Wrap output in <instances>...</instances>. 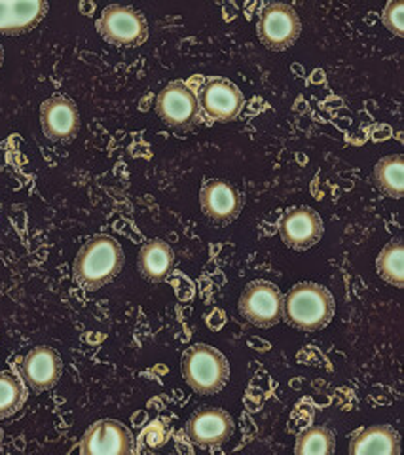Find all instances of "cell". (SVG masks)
Segmentation results:
<instances>
[{
	"mask_svg": "<svg viewBox=\"0 0 404 455\" xmlns=\"http://www.w3.org/2000/svg\"><path fill=\"white\" fill-rule=\"evenodd\" d=\"M124 251L110 235H95L85 243L75 259L72 274L84 289L97 291L120 274Z\"/></svg>",
	"mask_w": 404,
	"mask_h": 455,
	"instance_id": "6da1fadb",
	"label": "cell"
},
{
	"mask_svg": "<svg viewBox=\"0 0 404 455\" xmlns=\"http://www.w3.org/2000/svg\"><path fill=\"white\" fill-rule=\"evenodd\" d=\"M335 317V296L317 283H300L283 298V319L306 332L321 331Z\"/></svg>",
	"mask_w": 404,
	"mask_h": 455,
	"instance_id": "7a4b0ae2",
	"label": "cell"
},
{
	"mask_svg": "<svg viewBox=\"0 0 404 455\" xmlns=\"http://www.w3.org/2000/svg\"><path fill=\"white\" fill-rule=\"evenodd\" d=\"M181 368L186 383L199 395L219 393L230 379V364L224 355L206 344L186 349Z\"/></svg>",
	"mask_w": 404,
	"mask_h": 455,
	"instance_id": "3957f363",
	"label": "cell"
},
{
	"mask_svg": "<svg viewBox=\"0 0 404 455\" xmlns=\"http://www.w3.org/2000/svg\"><path fill=\"white\" fill-rule=\"evenodd\" d=\"M97 31L114 46H141L149 36V25L141 12L114 4L101 13Z\"/></svg>",
	"mask_w": 404,
	"mask_h": 455,
	"instance_id": "277c9868",
	"label": "cell"
},
{
	"mask_svg": "<svg viewBox=\"0 0 404 455\" xmlns=\"http://www.w3.org/2000/svg\"><path fill=\"white\" fill-rule=\"evenodd\" d=\"M283 294L278 284L255 281L239 298L241 315L255 326L270 329L283 321Z\"/></svg>",
	"mask_w": 404,
	"mask_h": 455,
	"instance_id": "5b68a950",
	"label": "cell"
},
{
	"mask_svg": "<svg viewBox=\"0 0 404 455\" xmlns=\"http://www.w3.org/2000/svg\"><path fill=\"white\" fill-rule=\"evenodd\" d=\"M258 36L273 52L291 48L300 36L302 21L293 6L283 3L268 4L258 20Z\"/></svg>",
	"mask_w": 404,
	"mask_h": 455,
	"instance_id": "8992f818",
	"label": "cell"
},
{
	"mask_svg": "<svg viewBox=\"0 0 404 455\" xmlns=\"http://www.w3.org/2000/svg\"><path fill=\"white\" fill-rule=\"evenodd\" d=\"M156 110L175 130H189L199 118L196 93L184 82H171L158 95Z\"/></svg>",
	"mask_w": 404,
	"mask_h": 455,
	"instance_id": "52a82bcc",
	"label": "cell"
},
{
	"mask_svg": "<svg viewBox=\"0 0 404 455\" xmlns=\"http://www.w3.org/2000/svg\"><path fill=\"white\" fill-rule=\"evenodd\" d=\"M135 451L133 436L125 425L114 419L93 423L80 443L84 455H127Z\"/></svg>",
	"mask_w": 404,
	"mask_h": 455,
	"instance_id": "ba28073f",
	"label": "cell"
},
{
	"mask_svg": "<svg viewBox=\"0 0 404 455\" xmlns=\"http://www.w3.org/2000/svg\"><path fill=\"white\" fill-rule=\"evenodd\" d=\"M63 372L61 355L50 346H36L21 361V379L36 393L52 389Z\"/></svg>",
	"mask_w": 404,
	"mask_h": 455,
	"instance_id": "9c48e42d",
	"label": "cell"
},
{
	"mask_svg": "<svg viewBox=\"0 0 404 455\" xmlns=\"http://www.w3.org/2000/svg\"><path fill=\"white\" fill-rule=\"evenodd\" d=\"M279 234L287 247L304 251L323 237V220L310 207H295L281 217Z\"/></svg>",
	"mask_w": 404,
	"mask_h": 455,
	"instance_id": "30bf717a",
	"label": "cell"
},
{
	"mask_svg": "<svg viewBox=\"0 0 404 455\" xmlns=\"http://www.w3.org/2000/svg\"><path fill=\"white\" fill-rule=\"evenodd\" d=\"M243 95L232 82L211 78L199 93V107L211 120L232 122L243 108Z\"/></svg>",
	"mask_w": 404,
	"mask_h": 455,
	"instance_id": "8fae6325",
	"label": "cell"
},
{
	"mask_svg": "<svg viewBox=\"0 0 404 455\" xmlns=\"http://www.w3.org/2000/svg\"><path fill=\"white\" fill-rule=\"evenodd\" d=\"M42 132L53 142H65L77 137L80 130V114L69 97L55 95L42 103L40 108Z\"/></svg>",
	"mask_w": 404,
	"mask_h": 455,
	"instance_id": "7c38bea8",
	"label": "cell"
},
{
	"mask_svg": "<svg viewBox=\"0 0 404 455\" xmlns=\"http://www.w3.org/2000/svg\"><path fill=\"white\" fill-rule=\"evenodd\" d=\"M186 433L194 444L214 448L234 435V419L221 408H204L190 418Z\"/></svg>",
	"mask_w": 404,
	"mask_h": 455,
	"instance_id": "4fadbf2b",
	"label": "cell"
},
{
	"mask_svg": "<svg viewBox=\"0 0 404 455\" xmlns=\"http://www.w3.org/2000/svg\"><path fill=\"white\" fill-rule=\"evenodd\" d=\"M199 202L206 217L221 224L236 220L243 207L241 194L226 180H207L201 188Z\"/></svg>",
	"mask_w": 404,
	"mask_h": 455,
	"instance_id": "5bb4252c",
	"label": "cell"
},
{
	"mask_svg": "<svg viewBox=\"0 0 404 455\" xmlns=\"http://www.w3.org/2000/svg\"><path fill=\"white\" fill-rule=\"evenodd\" d=\"M44 0H0V35L31 31L46 16Z\"/></svg>",
	"mask_w": 404,
	"mask_h": 455,
	"instance_id": "9a60e30c",
	"label": "cell"
},
{
	"mask_svg": "<svg viewBox=\"0 0 404 455\" xmlns=\"http://www.w3.org/2000/svg\"><path fill=\"white\" fill-rule=\"evenodd\" d=\"M351 455H399L400 436L389 425H372L353 435L350 443Z\"/></svg>",
	"mask_w": 404,
	"mask_h": 455,
	"instance_id": "2e32d148",
	"label": "cell"
},
{
	"mask_svg": "<svg viewBox=\"0 0 404 455\" xmlns=\"http://www.w3.org/2000/svg\"><path fill=\"white\" fill-rule=\"evenodd\" d=\"M139 267L144 279L152 283L164 281L175 267V254L162 239H150L144 243L139 254Z\"/></svg>",
	"mask_w": 404,
	"mask_h": 455,
	"instance_id": "e0dca14e",
	"label": "cell"
},
{
	"mask_svg": "<svg viewBox=\"0 0 404 455\" xmlns=\"http://www.w3.org/2000/svg\"><path fill=\"white\" fill-rule=\"evenodd\" d=\"M374 182L378 184V188L385 192L389 197L400 199L404 190V164L402 156H387V158L380 160L374 167Z\"/></svg>",
	"mask_w": 404,
	"mask_h": 455,
	"instance_id": "ac0fdd59",
	"label": "cell"
},
{
	"mask_svg": "<svg viewBox=\"0 0 404 455\" xmlns=\"http://www.w3.org/2000/svg\"><path fill=\"white\" fill-rule=\"evenodd\" d=\"M336 448L335 433L325 425H311L296 438L295 451L298 455H330Z\"/></svg>",
	"mask_w": 404,
	"mask_h": 455,
	"instance_id": "d6986e66",
	"label": "cell"
},
{
	"mask_svg": "<svg viewBox=\"0 0 404 455\" xmlns=\"http://www.w3.org/2000/svg\"><path fill=\"white\" fill-rule=\"evenodd\" d=\"M378 274L384 281H387L393 287L400 289L404 284V252H402V241L393 239L392 243L380 252L378 256Z\"/></svg>",
	"mask_w": 404,
	"mask_h": 455,
	"instance_id": "ffe728a7",
	"label": "cell"
},
{
	"mask_svg": "<svg viewBox=\"0 0 404 455\" xmlns=\"http://www.w3.org/2000/svg\"><path fill=\"white\" fill-rule=\"evenodd\" d=\"M27 401L25 381L13 372H0V418L13 416Z\"/></svg>",
	"mask_w": 404,
	"mask_h": 455,
	"instance_id": "44dd1931",
	"label": "cell"
},
{
	"mask_svg": "<svg viewBox=\"0 0 404 455\" xmlns=\"http://www.w3.org/2000/svg\"><path fill=\"white\" fill-rule=\"evenodd\" d=\"M382 21L387 27L389 33H393L397 36H404V4H402V0H395V3H389L385 6Z\"/></svg>",
	"mask_w": 404,
	"mask_h": 455,
	"instance_id": "7402d4cb",
	"label": "cell"
},
{
	"mask_svg": "<svg viewBox=\"0 0 404 455\" xmlns=\"http://www.w3.org/2000/svg\"><path fill=\"white\" fill-rule=\"evenodd\" d=\"M3 61H4V50L0 46V67H3Z\"/></svg>",
	"mask_w": 404,
	"mask_h": 455,
	"instance_id": "603a6c76",
	"label": "cell"
}]
</instances>
